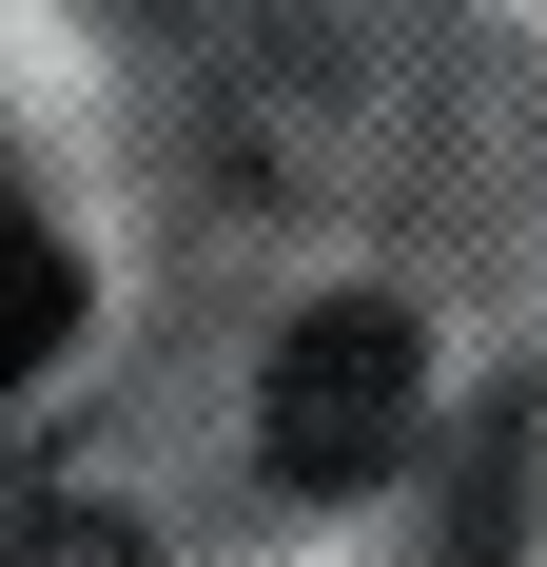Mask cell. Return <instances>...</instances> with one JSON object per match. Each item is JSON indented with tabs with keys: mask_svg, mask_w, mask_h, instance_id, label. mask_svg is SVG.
Returning a JSON list of instances; mask_svg holds the SVG:
<instances>
[{
	"mask_svg": "<svg viewBox=\"0 0 547 567\" xmlns=\"http://www.w3.org/2000/svg\"><path fill=\"white\" fill-rule=\"evenodd\" d=\"M411 392H431L411 313H391V293H313V313L274 333V372H255V451H274V489H372V470L411 451Z\"/></svg>",
	"mask_w": 547,
	"mask_h": 567,
	"instance_id": "1",
	"label": "cell"
},
{
	"mask_svg": "<svg viewBox=\"0 0 547 567\" xmlns=\"http://www.w3.org/2000/svg\"><path fill=\"white\" fill-rule=\"evenodd\" d=\"M59 333H79V255L40 235V196L0 176V392H40L59 372Z\"/></svg>",
	"mask_w": 547,
	"mask_h": 567,
	"instance_id": "2",
	"label": "cell"
}]
</instances>
